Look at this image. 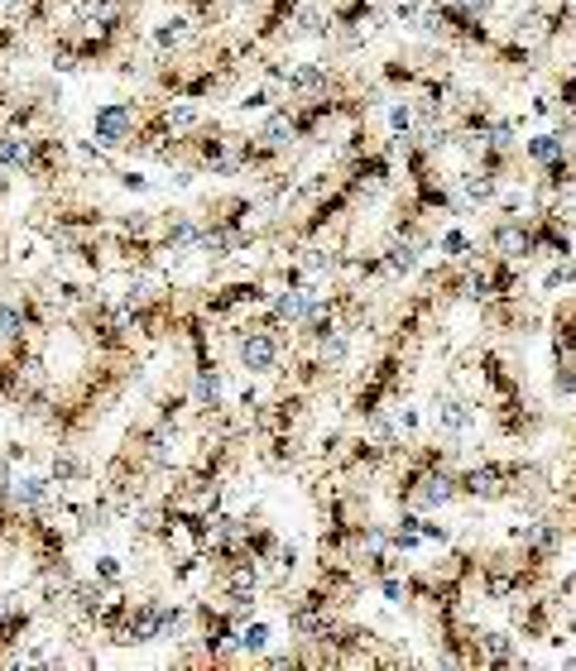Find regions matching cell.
<instances>
[{"label":"cell","mask_w":576,"mask_h":671,"mask_svg":"<svg viewBox=\"0 0 576 671\" xmlns=\"http://www.w3.org/2000/svg\"><path fill=\"white\" fill-rule=\"evenodd\" d=\"M274 360H279V341H274L269 331H250V336L240 341V364H245L250 374H269Z\"/></svg>","instance_id":"cell-2"},{"label":"cell","mask_w":576,"mask_h":671,"mask_svg":"<svg viewBox=\"0 0 576 671\" xmlns=\"http://www.w3.org/2000/svg\"><path fill=\"white\" fill-rule=\"evenodd\" d=\"M14 499H20L24 508H39L43 499H49V479H20V489H14Z\"/></svg>","instance_id":"cell-6"},{"label":"cell","mask_w":576,"mask_h":671,"mask_svg":"<svg viewBox=\"0 0 576 671\" xmlns=\"http://www.w3.org/2000/svg\"><path fill=\"white\" fill-rule=\"evenodd\" d=\"M567 283H576V259H562L557 269L543 273V288H547V293H557V288H567Z\"/></svg>","instance_id":"cell-7"},{"label":"cell","mask_w":576,"mask_h":671,"mask_svg":"<svg viewBox=\"0 0 576 671\" xmlns=\"http://www.w3.org/2000/svg\"><path fill=\"white\" fill-rule=\"evenodd\" d=\"M236 648L250 652V658H255V652H265L269 648V623H245V629L236 633Z\"/></svg>","instance_id":"cell-5"},{"label":"cell","mask_w":576,"mask_h":671,"mask_svg":"<svg viewBox=\"0 0 576 671\" xmlns=\"http://www.w3.org/2000/svg\"><path fill=\"white\" fill-rule=\"evenodd\" d=\"M471 422H475V407L466 399H438V427L442 432H471Z\"/></svg>","instance_id":"cell-3"},{"label":"cell","mask_w":576,"mask_h":671,"mask_svg":"<svg viewBox=\"0 0 576 671\" xmlns=\"http://www.w3.org/2000/svg\"><path fill=\"white\" fill-rule=\"evenodd\" d=\"M240 106H245V111H259V106H269V92H250V96L240 101Z\"/></svg>","instance_id":"cell-13"},{"label":"cell","mask_w":576,"mask_h":671,"mask_svg":"<svg viewBox=\"0 0 576 671\" xmlns=\"http://www.w3.org/2000/svg\"><path fill=\"white\" fill-rule=\"evenodd\" d=\"M216 393H222V379H216L212 370H197V403L216 407Z\"/></svg>","instance_id":"cell-8"},{"label":"cell","mask_w":576,"mask_h":671,"mask_svg":"<svg viewBox=\"0 0 576 671\" xmlns=\"http://www.w3.org/2000/svg\"><path fill=\"white\" fill-rule=\"evenodd\" d=\"M0 158H6L10 168L14 164H29V144L24 140H6V144H0Z\"/></svg>","instance_id":"cell-11"},{"label":"cell","mask_w":576,"mask_h":671,"mask_svg":"<svg viewBox=\"0 0 576 671\" xmlns=\"http://www.w3.org/2000/svg\"><path fill=\"white\" fill-rule=\"evenodd\" d=\"M72 475H78V461H72V456H58V461H53V479H72Z\"/></svg>","instance_id":"cell-12"},{"label":"cell","mask_w":576,"mask_h":671,"mask_svg":"<svg viewBox=\"0 0 576 671\" xmlns=\"http://www.w3.org/2000/svg\"><path fill=\"white\" fill-rule=\"evenodd\" d=\"M24 331V312L20 308H0V341H10V336Z\"/></svg>","instance_id":"cell-10"},{"label":"cell","mask_w":576,"mask_h":671,"mask_svg":"<svg viewBox=\"0 0 576 671\" xmlns=\"http://www.w3.org/2000/svg\"><path fill=\"white\" fill-rule=\"evenodd\" d=\"M466 250H471V236H466V230H446V236H442V255H446V259H461Z\"/></svg>","instance_id":"cell-9"},{"label":"cell","mask_w":576,"mask_h":671,"mask_svg":"<svg viewBox=\"0 0 576 671\" xmlns=\"http://www.w3.org/2000/svg\"><path fill=\"white\" fill-rule=\"evenodd\" d=\"M96 571H101V576H106V580H121V566H115L111 557H106V561H101V566H96Z\"/></svg>","instance_id":"cell-14"},{"label":"cell","mask_w":576,"mask_h":671,"mask_svg":"<svg viewBox=\"0 0 576 671\" xmlns=\"http://www.w3.org/2000/svg\"><path fill=\"white\" fill-rule=\"evenodd\" d=\"M96 144L101 149H121V144H130V135H135V106H121V101H111V106H96Z\"/></svg>","instance_id":"cell-1"},{"label":"cell","mask_w":576,"mask_h":671,"mask_svg":"<svg viewBox=\"0 0 576 671\" xmlns=\"http://www.w3.org/2000/svg\"><path fill=\"white\" fill-rule=\"evenodd\" d=\"M294 135H298V121L288 111H279L265 121V130H259V144H265V149H284V144H294Z\"/></svg>","instance_id":"cell-4"}]
</instances>
